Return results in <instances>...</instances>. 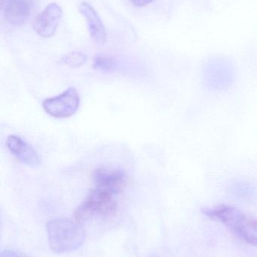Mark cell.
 Instances as JSON below:
<instances>
[{"label": "cell", "mask_w": 257, "mask_h": 257, "mask_svg": "<svg viewBox=\"0 0 257 257\" xmlns=\"http://www.w3.org/2000/svg\"><path fill=\"white\" fill-rule=\"evenodd\" d=\"M202 211L209 218L223 223L246 242L257 246V219L253 216L227 205L204 208Z\"/></svg>", "instance_id": "6da1fadb"}, {"label": "cell", "mask_w": 257, "mask_h": 257, "mask_svg": "<svg viewBox=\"0 0 257 257\" xmlns=\"http://www.w3.org/2000/svg\"><path fill=\"white\" fill-rule=\"evenodd\" d=\"M48 242L51 250L57 253L74 251L79 248L85 239L82 224L70 219H54L46 225Z\"/></svg>", "instance_id": "7a4b0ae2"}, {"label": "cell", "mask_w": 257, "mask_h": 257, "mask_svg": "<svg viewBox=\"0 0 257 257\" xmlns=\"http://www.w3.org/2000/svg\"><path fill=\"white\" fill-rule=\"evenodd\" d=\"M114 196L110 192L95 188L75 210V220L81 223L94 217L113 215L117 210Z\"/></svg>", "instance_id": "3957f363"}, {"label": "cell", "mask_w": 257, "mask_h": 257, "mask_svg": "<svg viewBox=\"0 0 257 257\" xmlns=\"http://www.w3.org/2000/svg\"><path fill=\"white\" fill-rule=\"evenodd\" d=\"M235 69L227 62H211L203 70L204 85L213 91L227 90L235 82Z\"/></svg>", "instance_id": "277c9868"}, {"label": "cell", "mask_w": 257, "mask_h": 257, "mask_svg": "<svg viewBox=\"0 0 257 257\" xmlns=\"http://www.w3.org/2000/svg\"><path fill=\"white\" fill-rule=\"evenodd\" d=\"M80 97L74 87H69L58 96L44 100L42 107L47 114L56 118L71 117L78 111Z\"/></svg>", "instance_id": "5b68a950"}, {"label": "cell", "mask_w": 257, "mask_h": 257, "mask_svg": "<svg viewBox=\"0 0 257 257\" xmlns=\"http://www.w3.org/2000/svg\"><path fill=\"white\" fill-rule=\"evenodd\" d=\"M93 181L96 187L95 188L116 195L125 187L126 175L122 171L101 168L94 172Z\"/></svg>", "instance_id": "8992f818"}, {"label": "cell", "mask_w": 257, "mask_h": 257, "mask_svg": "<svg viewBox=\"0 0 257 257\" xmlns=\"http://www.w3.org/2000/svg\"><path fill=\"white\" fill-rule=\"evenodd\" d=\"M61 17L62 9L58 5H48L35 20L36 33L42 37H51L57 31Z\"/></svg>", "instance_id": "52a82bcc"}, {"label": "cell", "mask_w": 257, "mask_h": 257, "mask_svg": "<svg viewBox=\"0 0 257 257\" xmlns=\"http://www.w3.org/2000/svg\"><path fill=\"white\" fill-rule=\"evenodd\" d=\"M8 149L11 154L21 163L28 166H36L40 164V157L34 148L19 136L12 135L6 141Z\"/></svg>", "instance_id": "ba28073f"}, {"label": "cell", "mask_w": 257, "mask_h": 257, "mask_svg": "<svg viewBox=\"0 0 257 257\" xmlns=\"http://www.w3.org/2000/svg\"><path fill=\"white\" fill-rule=\"evenodd\" d=\"M2 9L6 20L12 25L20 26L31 14L32 0H1Z\"/></svg>", "instance_id": "9c48e42d"}, {"label": "cell", "mask_w": 257, "mask_h": 257, "mask_svg": "<svg viewBox=\"0 0 257 257\" xmlns=\"http://www.w3.org/2000/svg\"><path fill=\"white\" fill-rule=\"evenodd\" d=\"M78 11L87 21L89 34L92 40L97 45H104L107 42V32L98 12L89 3L84 2L80 4Z\"/></svg>", "instance_id": "30bf717a"}, {"label": "cell", "mask_w": 257, "mask_h": 257, "mask_svg": "<svg viewBox=\"0 0 257 257\" xmlns=\"http://www.w3.org/2000/svg\"><path fill=\"white\" fill-rule=\"evenodd\" d=\"M116 61L113 57L107 55H98L93 62L94 69L98 70H110L116 66Z\"/></svg>", "instance_id": "8fae6325"}, {"label": "cell", "mask_w": 257, "mask_h": 257, "mask_svg": "<svg viewBox=\"0 0 257 257\" xmlns=\"http://www.w3.org/2000/svg\"><path fill=\"white\" fill-rule=\"evenodd\" d=\"M232 191L238 197L246 198L253 194V188L244 181H238L232 186Z\"/></svg>", "instance_id": "7c38bea8"}, {"label": "cell", "mask_w": 257, "mask_h": 257, "mask_svg": "<svg viewBox=\"0 0 257 257\" xmlns=\"http://www.w3.org/2000/svg\"><path fill=\"white\" fill-rule=\"evenodd\" d=\"M87 60L85 54L81 52H72L63 57V61L65 64L70 67H79L84 64Z\"/></svg>", "instance_id": "4fadbf2b"}, {"label": "cell", "mask_w": 257, "mask_h": 257, "mask_svg": "<svg viewBox=\"0 0 257 257\" xmlns=\"http://www.w3.org/2000/svg\"><path fill=\"white\" fill-rule=\"evenodd\" d=\"M0 257H27L25 255L19 253V252L14 251V250H6L3 251Z\"/></svg>", "instance_id": "5bb4252c"}, {"label": "cell", "mask_w": 257, "mask_h": 257, "mask_svg": "<svg viewBox=\"0 0 257 257\" xmlns=\"http://www.w3.org/2000/svg\"><path fill=\"white\" fill-rule=\"evenodd\" d=\"M154 0H131V3L137 7H143L147 6L149 3H152Z\"/></svg>", "instance_id": "9a60e30c"}, {"label": "cell", "mask_w": 257, "mask_h": 257, "mask_svg": "<svg viewBox=\"0 0 257 257\" xmlns=\"http://www.w3.org/2000/svg\"><path fill=\"white\" fill-rule=\"evenodd\" d=\"M150 257H161V256H158V255H152V256H151Z\"/></svg>", "instance_id": "2e32d148"}]
</instances>
